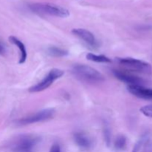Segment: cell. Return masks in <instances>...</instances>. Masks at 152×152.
<instances>
[{"label":"cell","mask_w":152,"mask_h":152,"mask_svg":"<svg viewBox=\"0 0 152 152\" xmlns=\"http://www.w3.org/2000/svg\"><path fill=\"white\" fill-rule=\"evenodd\" d=\"M72 73L78 80L87 83H99L105 81V77L100 72L86 65H76L73 67Z\"/></svg>","instance_id":"obj_1"},{"label":"cell","mask_w":152,"mask_h":152,"mask_svg":"<svg viewBox=\"0 0 152 152\" xmlns=\"http://www.w3.org/2000/svg\"><path fill=\"white\" fill-rule=\"evenodd\" d=\"M29 8L34 13L56 17L66 18L70 15L69 10L67 8L51 3H33L29 4Z\"/></svg>","instance_id":"obj_2"},{"label":"cell","mask_w":152,"mask_h":152,"mask_svg":"<svg viewBox=\"0 0 152 152\" xmlns=\"http://www.w3.org/2000/svg\"><path fill=\"white\" fill-rule=\"evenodd\" d=\"M117 62L121 66L130 71L143 74H151L152 67L148 62L134 58H117Z\"/></svg>","instance_id":"obj_3"},{"label":"cell","mask_w":152,"mask_h":152,"mask_svg":"<svg viewBox=\"0 0 152 152\" xmlns=\"http://www.w3.org/2000/svg\"><path fill=\"white\" fill-rule=\"evenodd\" d=\"M40 141V137L32 134H24L18 137L12 145L15 152H31Z\"/></svg>","instance_id":"obj_4"},{"label":"cell","mask_w":152,"mask_h":152,"mask_svg":"<svg viewBox=\"0 0 152 152\" xmlns=\"http://www.w3.org/2000/svg\"><path fill=\"white\" fill-rule=\"evenodd\" d=\"M64 74V71L58 68H53L49 71L47 76L45 77L42 80L34 85L29 88V91L31 93H37V92L42 91L45 89L48 88L50 86L58 79L61 78Z\"/></svg>","instance_id":"obj_5"},{"label":"cell","mask_w":152,"mask_h":152,"mask_svg":"<svg viewBox=\"0 0 152 152\" xmlns=\"http://www.w3.org/2000/svg\"><path fill=\"white\" fill-rule=\"evenodd\" d=\"M54 114V109L47 108V109H44L40 111H38V112L35 113V114H32V115L28 116V117L19 119V120L16 121V123L19 126H27V125L39 123V122H43L50 120L52 117H53Z\"/></svg>","instance_id":"obj_6"},{"label":"cell","mask_w":152,"mask_h":152,"mask_svg":"<svg viewBox=\"0 0 152 152\" xmlns=\"http://www.w3.org/2000/svg\"><path fill=\"white\" fill-rule=\"evenodd\" d=\"M71 32L91 48L96 49L99 47V42L95 38L94 35L88 30L84 28H74Z\"/></svg>","instance_id":"obj_7"},{"label":"cell","mask_w":152,"mask_h":152,"mask_svg":"<svg viewBox=\"0 0 152 152\" xmlns=\"http://www.w3.org/2000/svg\"><path fill=\"white\" fill-rule=\"evenodd\" d=\"M113 74L116 78L129 86H142L144 83L142 79L123 70H113Z\"/></svg>","instance_id":"obj_8"},{"label":"cell","mask_w":152,"mask_h":152,"mask_svg":"<svg viewBox=\"0 0 152 152\" xmlns=\"http://www.w3.org/2000/svg\"><path fill=\"white\" fill-rule=\"evenodd\" d=\"M128 91L134 96L144 99H152V88L143 86H128Z\"/></svg>","instance_id":"obj_9"},{"label":"cell","mask_w":152,"mask_h":152,"mask_svg":"<svg viewBox=\"0 0 152 152\" xmlns=\"http://www.w3.org/2000/svg\"><path fill=\"white\" fill-rule=\"evenodd\" d=\"M74 139L76 143L83 149H88L91 146L90 138L83 132H76L74 134Z\"/></svg>","instance_id":"obj_10"},{"label":"cell","mask_w":152,"mask_h":152,"mask_svg":"<svg viewBox=\"0 0 152 152\" xmlns=\"http://www.w3.org/2000/svg\"><path fill=\"white\" fill-rule=\"evenodd\" d=\"M9 41H10L11 43H13V45H15L19 48V52H20V56H19V64L25 63L27 59V50L24 43L22 42L21 40H19V39L16 38V37H14V36H10V37H9Z\"/></svg>","instance_id":"obj_11"},{"label":"cell","mask_w":152,"mask_h":152,"mask_svg":"<svg viewBox=\"0 0 152 152\" xmlns=\"http://www.w3.org/2000/svg\"><path fill=\"white\" fill-rule=\"evenodd\" d=\"M86 58L88 60L92 61L95 62H100V63H110L111 62V59L105 55H96L94 53H88L86 55Z\"/></svg>","instance_id":"obj_12"},{"label":"cell","mask_w":152,"mask_h":152,"mask_svg":"<svg viewBox=\"0 0 152 152\" xmlns=\"http://www.w3.org/2000/svg\"><path fill=\"white\" fill-rule=\"evenodd\" d=\"M48 53L49 55L54 57H62V56H65L68 55V51L64 49L60 48L55 47V46H52L48 49Z\"/></svg>","instance_id":"obj_13"},{"label":"cell","mask_w":152,"mask_h":152,"mask_svg":"<svg viewBox=\"0 0 152 152\" xmlns=\"http://www.w3.org/2000/svg\"><path fill=\"white\" fill-rule=\"evenodd\" d=\"M126 144H127V140H126V137L120 135V136L117 137V138L116 139L115 142H114V146L117 149L123 150L126 147Z\"/></svg>","instance_id":"obj_14"},{"label":"cell","mask_w":152,"mask_h":152,"mask_svg":"<svg viewBox=\"0 0 152 152\" xmlns=\"http://www.w3.org/2000/svg\"><path fill=\"white\" fill-rule=\"evenodd\" d=\"M140 112L143 114L144 116L149 118H152V105H145L142 106V108L140 109Z\"/></svg>","instance_id":"obj_15"},{"label":"cell","mask_w":152,"mask_h":152,"mask_svg":"<svg viewBox=\"0 0 152 152\" xmlns=\"http://www.w3.org/2000/svg\"><path fill=\"white\" fill-rule=\"evenodd\" d=\"M49 152H60V147L58 144H53Z\"/></svg>","instance_id":"obj_16"},{"label":"cell","mask_w":152,"mask_h":152,"mask_svg":"<svg viewBox=\"0 0 152 152\" xmlns=\"http://www.w3.org/2000/svg\"><path fill=\"white\" fill-rule=\"evenodd\" d=\"M6 52V48L4 45L1 42H0V55L4 54Z\"/></svg>","instance_id":"obj_17"},{"label":"cell","mask_w":152,"mask_h":152,"mask_svg":"<svg viewBox=\"0 0 152 152\" xmlns=\"http://www.w3.org/2000/svg\"><path fill=\"white\" fill-rule=\"evenodd\" d=\"M105 139H106V141H107V143L109 144V141H110V132H109V130H108L107 128H105Z\"/></svg>","instance_id":"obj_18"},{"label":"cell","mask_w":152,"mask_h":152,"mask_svg":"<svg viewBox=\"0 0 152 152\" xmlns=\"http://www.w3.org/2000/svg\"><path fill=\"white\" fill-rule=\"evenodd\" d=\"M140 146V142H139L138 143H137L136 145H135L134 148V149H133V151L132 152H137L138 150H139Z\"/></svg>","instance_id":"obj_19"}]
</instances>
